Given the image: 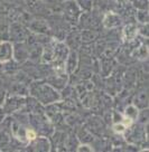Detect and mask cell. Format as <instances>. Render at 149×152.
Masks as SVG:
<instances>
[{
    "label": "cell",
    "instance_id": "1",
    "mask_svg": "<svg viewBox=\"0 0 149 152\" xmlns=\"http://www.w3.org/2000/svg\"><path fill=\"white\" fill-rule=\"evenodd\" d=\"M27 134H28V138H30V137H32V138H35V134L33 132L30 133V132H28L27 133Z\"/></svg>",
    "mask_w": 149,
    "mask_h": 152
}]
</instances>
